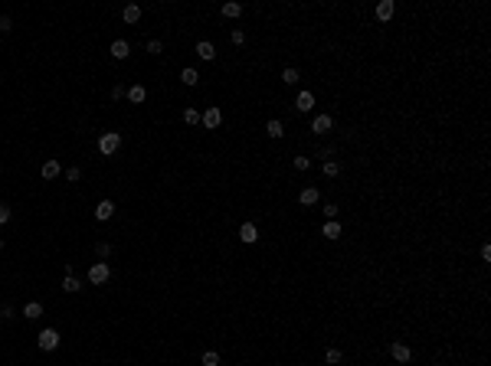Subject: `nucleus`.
I'll use <instances>...</instances> for the list:
<instances>
[{"instance_id": "nucleus-1", "label": "nucleus", "mask_w": 491, "mask_h": 366, "mask_svg": "<svg viewBox=\"0 0 491 366\" xmlns=\"http://www.w3.org/2000/svg\"><path fill=\"white\" fill-rule=\"evenodd\" d=\"M118 147H121V134H118V131H105V134L99 137V150H102L105 157H112Z\"/></svg>"}, {"instance_id": "nucleus-2", "label": "nucleus", "mask_w": 491, "mask_h": 366, "mask_svg": "<svg viewBox=\"0 0 491 366\" xmlns=\"http://www.w3.org/2000/svg\"><path fill=\"white\" fill-rule=\"evenodd\" d=\"M108 278H112V268H108V262H95V265L88 268V285H105Z\"/></svg>"}, {"instance_id": "nucleus-3", "label": "nucleus", "mask_w": 491, "mask_h": 366, "mask_svg": "<svg viewBox=\"0 0 491 366\" xmlns=\"http://www.w3.org/2000/svg\"><path fill=\"white\" fill-rule=\"evenodd\" d=\"M36 343H39V350H56L59 347V330H53V327H46V330H39V337H36Z\"/></svg>"}, {"instance_id": "nucleus-4", "label": "nucleus", "mask_w": 491, "mask_h": 366, "mask_svg": "<svg viewBox=\"0 0 491 366\" xmlns=\"http://www.w3.org/2000/svg\"><path fill=\"white\" fill-rule=\"evenodd\" d=\"M219 121H223V112H219V108H213V105L206 108L203 115H200V124H203V128H210V131L219 128Z\"/></svg>"}, {"instance_id": "nucleus-5", "label": "nucleus", "mask_w": 491, "mask_h": 366, "mask_svg": "<svg viewBox=\"0 0 491 366\" xmlns=\"http://www.w3.org/2000/svg\"><path fill=\"white\" fill-rule=\"evenodd\" d=\"M390 353H393V360H396V363H410L413 360V350L406 347V343H399V340L390 343Z\"/></svg>"}, {"instance_id": "nucleus-6", "label": "nucleus", "mask_w": 491, "mask_h": 366, "mask_svg": "<svg viewBox=\"0 0 491 366\" xmlns=\"http://www.w3.org/2000/svg\"><path fill=\"white\" fill-rule=\"evenodd\" d=\"M393 13H396V4H393V0H380L377 4V20L380 23H390Z\"/></svg>"}, {"instance_id": "nucleus-7", "label": "nucleus", "mask_w": 491, "mask_h": 366, "mask_svg": "<svg viewBox=\"0 0 491 366\" xmlns=\"http://www.w3.org/2000/svg\"><path fill=\"white\" fill-rule=\"evenodd\" d=\"M331 128H334V118H331V115H318V118L311 121V131H315V134H328Z\"/></svg>"}, {"instance_id": "nucleus-8", "label": "nucleus", "mask_w": 491, "mask_h": 366, "mask_svg": "<svg viewBox=\"0 0 491 366\" xmlns=\"http://www.w3.org/2000/svg\"><path fill=\"white\" fill-rule=\"evenodd\" d=\"M108 53H112V59H128V56H131V46H128V39H115V43H112V49H108Z\"/></svg>"}, {"instance_id": "nucleus-9", "label": "nucleus", "mask_w": 491, "mask_h": 366, "mask_svg": "<svg viewBox=\"0 0 491 366\" xmlns=\"http://www.w3.org/2000/svg\"><path fill=\"white\" fill-rule=\"evenodd\" d=\"M239 239H243L246 245H252L255 239H259V229H255V223H243V226H239Z\"/></svg>"}, {"instance_id": "nucleus-10", "label": "nucleus", "mask_w": 491, "mask_h": 366, "mask_svg": "<svg viewBox=\"0 0 491 366\" xmlns=\"http://www.w3.org/2000/svg\"><path fill=\"white\" fill-rule=\"evenodd\" d=\"M112 216H115V203H112V199H102V203L95 206V219L105 223V219H112Z\"/></svg>"}, {"instance_id": "nucleus-11", "label": "nucleus", "mask_w": 491, "mask_h": 366, "mask_svg": "<svg viewBox=\"0 0 491 366\" xmlns=\"http://www.w3.org/2000/svg\"><path fill=\"white\" fill-rule=\"evenodd\" d=\"M295 108H298V112H311V108H315V92H298Z\"/></svg>"}, {"instance_id": "nucleus-12", "label": "nucleus", "mask_w": 491, "mask_h": 366, "mask_svg": "<svg viewBox=\"0 0 491 366\" xmlns=\"http://www.w3.org/2000/svg\"><path fill=\"white\" fill-rule=\"evenodd\" d=\"M318 199H321V193H318L315 186H305V190L298 193V203H301V206H315Z\"/></svg>"}, {"instance_id": "nucleus-13", "label": "nucleus", "mask_w": 491, "mask_h": 366, "mask_svg": "<svg viewBox=\"0 0 491 366\" xmlns=\"http://www.w3.org/2000/svg\"><path fill=\"white\" fill-rule=\"evenodd\" d=\"M197 56L203 59V62H213V59H216V46L203 39V43H197Z\"/></svg>"}, {"instance_id": "nucleus-14", "label": "nucleus", "mask_w": 491, "mask_h": 366, "mask_svg": "<svg viewBox=\"0 0 491 366\" xmlns=\"http://www.w3.org/2000/svg\"><path fill=\"white\" fill-rule=\"evenodd\" d=\"M124 98H128V101H135V105H141V101L148 98V88H144V85H131L128 92H124Z\"/></svg>"}, {"instance_id": "nucleus-15", "label": "nucleus", "mask_w": 491, "mask_h": 366, "mask_svg": "<svg viewBox=\"0 0 491 366\" xmlns=\"http://www.w3.org/2000/svg\"><path fill=\"white\" fill-rule=\"evenodd\" d=\"M59 174H62V167H59V161H56V157L43 164V180H56Z\"/></svg>"}, {"instance_id": "nucleus-16", "label": "nucleus", "mask_w": 491, "mask_h": 366, "mask_svg": "<svg viewBox=\"0 0 491 366\" xmlns=\"http://www.w3.org/2000/svg\"><path fill=\"white\" fill-rule=\"evenodd\" d=\"M23 317L26 321H39V317H43V304H39V301H30V304L23 307Z\"/></svg>"}, {"instance_id": "nucleus-17", "label": "nucleus", "mask_w": 491, "mask_h": 366, "mask_svg": "<svg viewBox=\"0 0 491 366\" xmlns=\"http://www.w3.org/2000/svg\"><path fill=\"white\" fill-rule=\"evenodd\" d=\"M121 17H124V23H138V20H141V7H138V4H128L121 10Z\"/></svg>"}, {"instance_id": "nucleus-18", "label": "nucleus", "mask_w": 491, "mask_h": 366, "mask_svg": "<svg viewBox=\"0 0 491 366\" xmlns=\"http://www.w3.org/2000/svg\"><path fill=\"white\" fill-rule=\"evenodd\" d=\"M321 232H324V239H341V223H337V219H328Z\"/></svg>"}, {"instance_id": "nucleus-19", "label": "nucleus", "mask_w": 491, "mask_h": 366, "mask_svg": "<svg viewBox=\"0 0 491 366\" xmlns=\"http://www.w3.org/2000/svg\"><path fill=\"white\" fill-rule=\"evenodd\" d=\"M265 134L269 137H282V134H285V124H282L279 118H272V121L265 124Z\"/></svg>"}, {"instance_id": "nucleus-20", "label": "nucleus", "mask_w": 491, "mask_h": 366, "mask_svg": "<svg viewBox=\"0 0 491 366\" xmlns=\"http://www.w3.org/2000/svg\"><path fill=\"white\" fill-rule=\"evenodd\" d=\"M239 13H243V4H236V0H230V4H223V17H230V20H236Z\"/></svg>"}, {"instance_id": "nucleus-21", "label": "nucleus", "mask_w": 491, "mask_h": 366, "mask_svg": "<svg viewBox=\"0 0 491 366\" xmlns=\"http://www.w3.org/2000/svg\"><path fill=\"white\" fill-rule=\"evenodd\" d=\"M62 291L75 294V291H79V278H75V275H66V278H62Z\"/></svg>"}, {"instance_id": "nucleus-22", "label": "nucleus", "mask_w": 491, "mask_h": 366, "mask_svg": "<svg viewBox=\"0 0 491 366\" xmlns=\"http://www.w3.org/2000/svg\"><path fill=\"white\" fill-rule=\"evenodd\" d=\"M181 79H184V85H197V82H200V72H197V69H184Z\"/></svg>"}, {"instance_id": "nucleus-23", "label": "nucleus", "mask_w": 491, "mask_h": 366, "mask_svg": "<svg viewBox=\"0 0 491 366\" xmlns=\"http://www.w3.org/2000/svg\"><path fill=\"white\" fill-rule=\"evenodd\" d=\"M200 363H203V366H219V353H216V350H206V353L200 356Z\"/></svg>"}, {"instance_id": "nucleus-24", "label": "nucleus", "mask_w": 491, "mask_h": 366, "mask_svg": "<svg viewBox=\"0 0 491 366\" xmlns=\"http://www.w3.org/2000/svg\"><path fill=\"white\" fill-rule=\"evenodd\" d=\"M298 79H301V75H298V69H292V66H288L285 72H282V82H285V85H295Z\"/></svg>"}, {"instance_id": "nucleus-25", "label": "nucleus", "mask_w": 491, "mask_h": 366, "mask_svg": "<svg viewBox=\"0 0 491 366\" xmlns=\"http://www.w3.org/2000/svg\"><path fill=\"white\" fill-rule=\"evenodd\" d=\"M324 177H337V174H341V164H337V161H324Z\"/></svg>"}, {"instance_id": "nucleus-26", "label": "nucleus", "mask_w": 491, "mask_h": 366, "mask_svg": "<svg viewBox=\"0 0 491 366\" xmlns=\"http://www.w3.org/2000/svg\"><path fill=\"white\" fill-rule=\"evenodd\" d=\"M324 363H328V366H337V363H341V350H337V347H331L328 353H324Z\"/></svg>"}, {"instance_id": "nucleus-27", "label": "nucleus", "mask_w": 491, "mask_h": 366, "mask_svg": "<svg viewBox=\"0 0 491 366\" xmlns=\"http://www.w3.org/2000/svg\"><path fill=\"white\" fill-rule=\"evenodd\" d=\"M184 121L190 124V128H197V124H200V112H197V108H187V112H184Z\"/></svg>"}, {"instance_id": "nucleus-28", "label": "nucleus", "mask_w": 491, "mask_h": 366, "mask_svg": "<svg viewBox=\"0 0 491 366\" xmlns=\"http://www.w3.org/2000/svg\"><path fill=\"white\" fill-rule=\"evenodd\" d=\"M95 255H99V258L105 262L108 255H112V245H108V242H99V245H95Z\"/></svg>"}, {"instance_id": "nucleus-29", "label": "nucleus", "mask_w": 491, "mask_h": 366, "mask_svg": "<svg viewBox=\"0 0 491 366\" xmlns=\"http://www.w3.org/2000/svg\"><path fill=\"white\" fill-rule=\"evenodd\" d=\"M148 53H151V56H161V53H164V46L157 43V39H151V43H148Z\"/></svg>"}, {"instance_id": "nucleus-30", "label": "nucleus", "mask_w": 491, "mask_h": 366, "mask_svg": "<svg viewBox=\"0 0 491 366\" xmlns=\"http://www.w3.org/2000/svg\"><path fill=\"white\" fill-rule=\"evenodd\" d=\"M230 39H233V46H243V43H246V33H243V30H233Z\"/></svg>"}, {"instance_id": "nucleus-31", "label": "nucleus", "mask_w": 491, "mask_h": 366, "mask_svg": "<svg viewBox=\"0 0 491 366\" xmlns=\"http://www.w3.org/2000/svg\"><path fill=\"white\" fill-rule=\"evenodd\" d=\"M79 177H82V170H79V167H69V170H66V180H69V183H75Z\"/></svg>"}, {"instance_id": "nucleus-32", "label": "nucleus", "mask_w": 491, "mask_h": 366, "mask_svg": "<svg viewBox=\"0 0 491 366\" xmlns=\"http://www.w3.org/2000/svg\"><path fill=\"white\" fill-rule=\"evenodd\" d=\"M308 167H311L308 157H295V170H308Z\"/></svg>"}, {"instance_id": "nucleus-33", "label": "nucleus", "mask_w": 491, "mask_h": 366, "mask_svg": "<svg viewBox=\"0 0 491 366\" xmlns=\"http://www.w3.org/2000/svg\"><path fill=\"white\" fill-rule=\"evenodd\" d=\"M324 216H328V219H337V206L334 203H324Z\"/></svg>"}, {"instance_id": "nucleus-34", "label": "nucleus", "mask_w": 491, "mask_h": 366, "mask_svg": "<svg viewBox=\"0 0 491 366\" xmlns=\"http://www.w3.org/2000/svg\"><path fill=\"white\" fill-rule=\"evenodd\" d=\"M4 223H10V206L0 203V226H4Z\"/></svg>"}, {"instance_id": "nucleus-35", "label": "nucleus", "mask_w": 491, "mask_h": 366, "mask_svg": "<svg viewBox=\"0 0 491 366\" xmlns=\"http://www.w3.org/2000/svg\"><path fill=\"white\" fill-rule=\"evenodd\" d=\"M10 26H13V20H10V17H0V30L7 33V30H10Z\"/></svg>"}, {"instance_id": "nucleus-36", "label": "nucleus", "mask_w": 491, "mask_h": 366, "mask_svg": "<svg viewBox=\"0 0 491 366\" xmlns=\"http://www.w3.org/2000/svg\"><path fill=\"white\" fill-rule=\"evenodd\" d=\"M112 98H115V101L124 98V88H121V85H115V88H112Z\"/></svg>"}, {"instance_id": "nucleus-37", "label": "nucleus", "mask_w": 491, "mask_h": 366, "mask_svg": "<svg viewBox=\"0 0 491 366\" xmlns=\"http://www.w3.org/2000/svg\"><path fill=\"white\" fill-rule=\"evenodd\" d=\"M0 248H4V239H0Z\"/></svg>"}]
</instances>
